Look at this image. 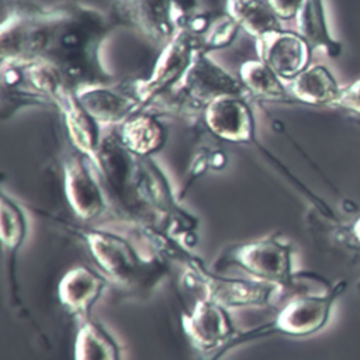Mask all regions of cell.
<instances>
[{
	"instance_id": "16",
	"label": "cell",
	"mask_w": 360,
	"mask_h": 360,
	"mask_svg": "<svg viewBox=\"0 0 360 360\" xmlns=\"http://www.w3.org/2000/svg\"><path fill=\"white\" fill-rule=\"evenodd\" d=\"M284 83L292 100L314 105H333L342 89L323 65H309L294 79Z\"/></svg>"
},
{
	"instance_id": "10",
	"label": "cell",
	"mask_w": 360,
	"mask_h": 360,
	"mask_svg": "<svg viewBox=\"0 0 360 360\" xmlns=\"http://www.w3.org/2000/svg\"><path fill=\"white\" fill-rule=\"evenodd\" d=\"M114 24L132 27L155 42H167L176 30L172 0H111Z\"/></svg>"
},
{
	"instance_id": "20",
	"label": "cell",
	"mask_w": 360,
	"mask_h": 360,
	"mask_svg": "<svg viewBox=\"0 0 360 360\" xmlns=\"http://www.w3.org/2000/svg\"><path fill=\"white\" fill-rule=\"evenodd\" d=\"M120 346L101 323L82 319L75 340V360H120Z\"/></svg>"
},
{
	"instance_id": "13",
	"label": "cell",
	"mask_w": 360,
	"mask_h": 360,
	"mask_svg": "<svg viewBox=\"0 0 360 360\" xmlns=\"http://www.w3.org/2000/svg\"><path fill=\"white\" fill-rule=\"evenodd\" d=\"M77 97L84 110L100 124H122L129 117L141 112L139 100L131 86L97 84L77 90Z\"/></svg>"
},
{
	"instance_id": "19",
	"label": "cell",
	"mask_w": 360,
	"mask_h": 360,
	"mask_svg": "<svg viewBox=\"0 0 360 360\" xmlns=\"http://www.w3.org/2000/svg\"><path fill=\"white\" fill-rule=\"evenodd\" d=\"M226 13L256 39L283 30L267 0H226Z\"/></svg>"
},
{
	"instance_id": "23",
	"label": "cell",
	"mask_w": 360,
	"mask_h": 360,
	"mask_svg": "<svg viewBox=\"0 0 360 360\" xmlns=\"http://www.w3.org/2000/svg\"><path fill=\"white\" fill-rule=\"evenodd\" d=\"M239 28L238 22L228 13L219 14L212 18L208 30L200 37V48L210 52L229 46L235 41Z\"/></svg>"
},
{
	"instance_id": "3",
	"label": "cell",
	"mask_w": 360,
	"mask_h": 360,
	"mask_svg": "<svg viewBox=\"0 0 360 360\" xmlns=\"http://www.w3.org/2000/svg\"><path fill=\"white\" fill-rule=\"evenodd\" d=\"M24 72L30 84L56 104L63 114L73 145L91 160L103 139L101 127L82 105L77 90L69 86L63 76L45 62L30 63L24 66Z\"/></svg>"
},
{
	"instance_id": "26",
	"label": "cell",
	"mask_w": 360,
	"mask_h": 360,
	"mask_svg": "<svg viewBox=\"0 0 360 360\" xmlns=\"http://www.w3.org/2000/svg\"><path fill=\"white\" fill-rule=\"evenodd\" d=\"M304 0H267L271 10L280 20L295 18Z\"/></svg>"
},
{
	"instance_id": "5",
	"label": "cell",
	"mask_w": 360,
	"mask_h": 360,
	"mask_svg": "<svg viewBox=\"0 0 360 360\" xmlns=\"http://www.w3.org/2000/svg\"><path fill=\"white\" fill-rule=\"evenodd\" d=\"M197 49H200L198 37L187 28H179L174 32L158 56L150 76L146 80L134 82L141 111L146 110L150 101H155L167 90H173L180 83Z\"/></svg>"
},
{
	"instance_id": "12",
	"label": "cell",
	"mask_w": 360,
	"mask_h": 360,
	"mask_svg": "<svg viewBox=\"0 0 360 360\" xmlns=\"http://www.w3.org/2000/svg\"><path fill=\"white\" fill-rule=\"evenodd\" d=\"M259 59L271 68L276 75L288 82L309 66L311 46L298 32L276 31L256 39Z\"/></svg>"
},
{
	"instance_id": "15",
	"label": "cell",
	"mask_w": 360,
	"mask_h": 360,
	"mask_svg": "<svg viewBox=\"0 0 360 360\" xmlns=\"http://www.w3.org/2000/svg\"><path fill=\"white\" fill-rule=\"evenodd\" d=\"M107 280L87 266H76L68 270L59 281L58 295L60 304L82 319L89 318L91 307L98 301Z\"/></svg>"
},
{
	"instance_id": "18",
	"label": "cell",
	"mask_w": 360,
	"mask_h": 360,
	"mask_svg": "<svg viewBox=\"0 0 360 360\" xmlns=\"http://www.w3.org/2000/svg\"><path fill=\"white\" fill-rule=\"evenodd\" d=\"M295 20L297 32L311 49H323L330 58H338L342 53V44L329 31L322 0H304Z\"/></svg>"
},
{
	"instance_id": "2",
	"label": "cell",
	"mask_w": 360,
	"mask_h": 360,
	"mask_svg": "<svg viewBox=\"0 0 360 360\" xmlns=\"http://www.w3.org/2000/svg\"><path fill=\"white\" fill-rule=\"evenodd\" d=\"M91 255L108 277L127 290H142L160 278L159 257L139 242L105 229L83 232Z\"/></svg>"
},
{
	"instance_id": "8",
	"label": "cell",
	"mask_w": 360,
	"mask_h": 360,
	"mask_svg": "<svg viewBox=\"0 0 360 360\" xmlns=\"http://www.w3.org/2000/svg\"><path fill=\"white\" fill-rule=\"evenodd\" d=\"M343 288L345 284L338 283L322 294L301 292L295 295L287 301L278 311L277 316L266 325L269 335L278 332L301 338L316 333L328 323L333 302Z\"/></svg>"
},
{
	"instance_id": "21",
	"label": "cell",
	"mask_w": 360,
	"mask_h": 360,
	"mask_svg": "<svg viewBox=\"0 0 360 360\" xmlns=\"http://www.w3.org/2000/svg\"><path fill=\"white\" fill-rule=\"evenodd\" d=\"M239 79L246 90L255 96L270 100L292 98L285 83L260 59H250L239 68Z\"/></svg>"
},
{
	"instance_id": "1",
	"label": "cell",
	"mask_w": 360,
	"mask_h": 360,
	"mask_svg": "<svg viewBox=\"0 0 360 360\" xmlns=\"http://www.w3.org/2000/svg\"><path fill=\"white\" fill-rule=\"evenodd\" d=\"M114 25L110 15L82 3L39 7L11 3L1 22V63L53 66L75 90L112 83L100 46Z\"/></svg>"
},
{
	"instance_id": "17",
	"label": "cell",
	"mask_w": 360,
	"mask_h": 360,
	"mask_svg": "<svg viewBox=\"0 0 360 360\" xmlns=\"http://www.w3.org/2000/svg\"><path fill=\"white\" fill-rule=\"evenodd\" d=\"M118 136L132 153L150 158L166 143V129L152 112L141 111L120 125Z\"/></svg>"
},
{
	"instance_id": "7",
	"label": "cell",
	"mask_w": 360,
	"mask_h": 360,
	"mask_svg": "<svg viewBox=\"0 0 360 360\" xmlns=\"http://www.w3.org/2000/svg\"><path fill=\"white\" fill-rule=\"evenodd\" d=\"M190 276L201 288V298L211 300L222 307H264L271 305L283 295V287L256 278H228L208 271H201L198 266L190 264Z\"/></svg>"
},
{
	"instance_id": "11",
	"label": "cell",
	"mask_w": 360,
	"mask_h": 360,
	"mask_svg": "<svg viewBox=\"0 0 360 360\" xmlns=\"http://www.w3.org/2000/svg\"><path fill=\"white\" fill-rule=\"evenodd\" d=\"M90 159L83 153L70 155L65 165V193L75 214L91 221L98 218L107 208L105 194L101 183L89 167Z\"/></svg>"
},
{
	"instance_id": "4",
	"label": "cell",
	"mask_w": 360,
	"mask_h": 360,
	"mask_svg": "<svg viewBox=\"0 0 360 360\" xmlns=\"http://www.w3.org/2000/svg\"><path fill=\"white\" fill-rule=\"evenodd\" d=\"M218 263L238 266L252 278L288 288L295 278L294 249L278 236H264L229 246Z\"/></svg>"
},
{
	"instance_id": "14",
	"label": "cell",
	"mask_w": 360,
	"mask_h": 360,
	"mask_svg": "<svg viewBox=\"0 0 360 360\" xmlns=\"http://www.w3.org/2000/svg\"><path fill=\"white\" fill-rule=\"evenodd\" d=\"M208 129L229 142H250L255 136V118L243 97H221L204 110Z\"/></svg>"
},
{
	"instance_id": "27",
	"label": "cell",
	"mask_w": 360,
	"mask_h": 360,
	"mask_svg": "<svg viewBox=\"0 0 360 360\" xmlns=\"http://www.w3.org/2000/svg\"><path fill=\"white\" fill-rule=\"evenodd\" d=\"M353 233L356 236V239L360 242V218L354 222V226H353Z\"/></svg>"
},
{
	"instance_id": "22",
	"label": "cell",
	"mask_w": 360,
	"mask_h": 360,
	"mask_svg": "<svg viewBox=\"0 0 360 360\" xmlns=\"http://www.w3.org/2000/svg\"><path fill=\"white\" fill-rule=\"evenodd\" d=\"M27 233V221L21 208L1 194V242L11 257L20 249Z\"/></svg>"
},
{
	"instance_id": "9",
	"label": "cell",
	"mask_w": 360,
	"mask_h": 360,
	"mask_svg": "<svg viewBox=\"0 0 360 360\" xmlns=\"http://www.w3.org/2000/svg\"><path fill=\"white\" fill-rule=\"evenodd\" d=\"M184 333L204 359L222 356L224 347L236 335L228 309L211 300L200 298L181 315Z\"/></svg>"
},
{
	"instance_id": "25",
	"label": "cell",
	"mask_w": 360,
	"mask_h": 360,
	"mask_svg": "<svg viewBox=\"0 0 360 360\" xmlns=\"http://www.w3.org/2000/svg\"><path fill=\"white\" fill-rule=\"evenodd\" d=\"M198 0H172V17L176 30L184 28L188 20L197 13Z\"/></svg>"
},
{
	"instance_id": "6",
	"label": "cell",
	"mask_w": 360,
	"mask_h": 360,
	"mask_svg": "<svg viewBox=\"0 0 360 360\" xmlns=\"http://www.w3.org/2000/svg\"><path fill=\"white\" fill-rule=\"evenodd\" d=\"M187 107L202 108L221 97H246L249 93L240 79L233 77L222 66L208 56V52L197 49L190 68L173 89Z\"/></svg>"
},
{
	"instance_id": "24",
	"label": "cell",
	"mask_w": 360,
	"mask_h": 360,
	"mask_svg": "<svg viewBox=\"0 0 360 360\" xmlns=\"http://www.w3.org/2000/svg\"><path fill=\"white\" fill-rule=\"evenodd\" d=\"M333 105L360 114V79L347 86H343Z\"/></svg>"
}]
</instances>
